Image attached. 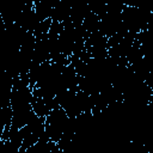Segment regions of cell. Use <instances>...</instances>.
Instances as JSON below:
<instances>
[{
    "label": "cell",
    "instance_id": "7a4b0ae2",
    "mask_svg": "<svg viewBox=\"0 0 153 153\" xmlns=\"http://www.w3.org/2000/svg\"><path fill=\"white\" fill-rule=\"evenodd\" d=\"M19 149H20V147L18 145H16L14 142H12L11 140L1 141L0 153H19Z\"/></svg>",
    "mask_w": 153,
    "mask_h": 153
},
{
    "label": "cell",
    "instance_id": "6da1fadb",
    "mask_svg": "<svg viewBox=\"0 0 153 153\" xmlns=\"http://www.w3.org/2000/svg\"><path fill=\"white\" fill-rule=\"evenodd\" d=\"M71 118L67 115V112L61 108L54 109L47 117H45V133L50 137L51 141L59 142L62 137V135L66 133L68 126H69Z\"/></svg>",
    "mask_w": 153,
    "mask_h": 153
}]
</instances>
